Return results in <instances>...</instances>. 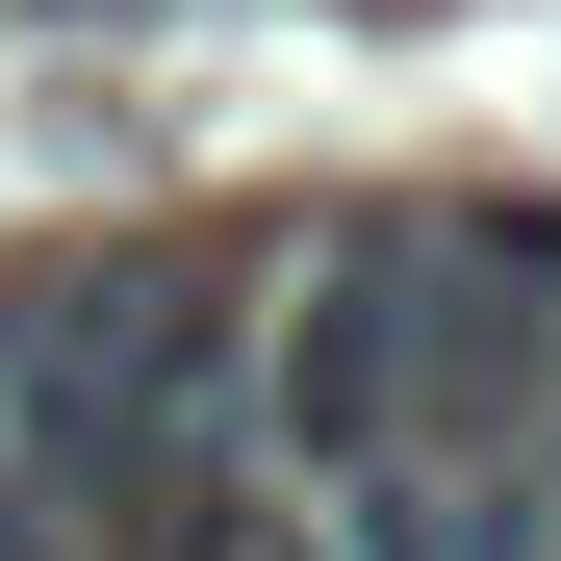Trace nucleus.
<instances>
[{"label": "nucleus", "instance_id": "f257e3e1", "mask_svg": "<svg viewBox=\"0 0 561 561\" xmlns=\"http://www.w3.org/2000/svg\"><path fill=\"white\" fill-rule=\"evenodd\" d=\"M434 307H459V205H357L307 280H280V332H255V459H280L307 511H357V485L409 459Z\"/></svg>", "mask_w": 561, "mask_h": 561}, {"label": "nucleus", "instance_id": "f03ea898", "mask_svg": "<svg viewBox=\"0 0 561 561\" xmlns=\"http://www.w3.org/2000/svg\"><path fill=\"white\" fill-rule=\"evenodd\" d=\"M153 561H357V536H332L307 485H280V459H230V485H205V511H179Z\"/></svg>", "mask_w": 561, "mask_h": 561}]
</instances>
